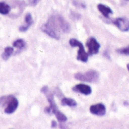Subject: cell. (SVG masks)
Instances as JSON below:
<instances>
[{"label":"cell","instance_id":"1","mask_svg":"<svg viewBox=\"0 0 129 129\" xmlns=\"http://www.w3.org/2000/svg\"><path fill=\"white\" fill-rule=\"evenodd\" d=\"M41 92L43 93L46 95V98L48 100V102L49 103V108L51 109L52 112L55 115L57 119L60 122H64V121H67V117L59 111V109H58L56 103L54 101L53 94L52 93V92H50L49 90V88L46 86H44V87H42Z\"/></svg>","mask_w":129,"mask_h":129},{"label":"cell","instance_id":"2","mask_svg":"<svg viewBox=\"0 0 129 129\" xmlns=\"http://www.w3.org/2000/svg\"><path fill=\"white\" fill-rule=\"evenodd\" d=\"M51 27H52L56 31H62L64 33H69L71 30V27L69 24L64 20L61 16L58 15H52L49 18L47 22Z\"/></svg>","mask_w":129,"mask_h":129},{"label":"cell","instance_id":"3","mask_svg":"<svg viewBox=\"0 0 129 129\" xmlns=\"http://www.w3.org/2000/svg\"><path fill=\"white\" fill-rule=\"evenodd\" d=\"M0 103L3 105L6 104V108L5 109V112L7 114L13 113L18 106V100L12 96H9L7 97H3L0 99Z\"/></svg>","mask_w":129,"mask_h":129},{"label":"cell","instance_id":"4","mask_svg":"<svg viewBox=\"0 0 129 129\" xmlns=\"http://www.w3.org/2000/svg\"><path fill=\"white\" fill-rule=\"evenodd\" d=\"M75 78L84 82H96L99 80V73L94 70L88 71L84 73H77L75 75Z\"/></svg>","mask_w":129,"mask_h":129},{"label":"cell","instance_id":"5","mask_svg":"<svg viewBox=\"0 0 129 129\" xmlns=\"http://www.w3.org/2000/svg\"><path fill=\"white\" fill-rule=\"evenodd\" d=\"M69 43L73 47L78 46L79 48L78 52V57H77L78 60L81 61L83 62H87L88 61V54L85 52L83 44L80 41L77 40L76 39H71L69 41Z\"/></svg>","mask_w":129,"mask_h":129},{"label":"cell","instance_id":"6","mask_svg":"<svg viewBox=\"0 0 129 129\" xmlns=\"http://www.w3.org/2000/svg\"><path fill=\"white\" fill-rule=\"evenodd\" d=\"M87 46L88 48V54L89 55H95L99 52L100 45L97 42V40L93 38L90 37L87 41Z\"/></svg>","mask_w":129,"mask_h":129},{"label":"cell","instance_id":"7","mask_svg":"<svg viewBox=\"0 0 129 129\" xmlns=\"http://www.w3.org/2000/svg\"><path fill=\"white\" fill-rule=\"evenodd\" d=\"M113 23L121 31L126 32L129 30V20L125 18H116Z\"/></svg>","mask_w":129,"mask_h":129},{"label":"cell","instance_id":"8","mask_svg":"<svg viewBox=\"0 0 129 129\" xmlns=\"http://www.w3.org/2000/svg\"><path fill=\"white\" fill-rule=\"evenodd\" d=\"M90 112L93 115H96L98 116H103L106 112V109L104 104L97 103V104L92 105L90 107Z\"/></svg>","mask_w":129,"mask_h":129},{"label":"cell","instance_id":"9","mask_svg":"<svg viewBox=\"0 0 129 129\" xmlns=\"http://www.w3.org/2000/svg\"><path fill=\"white\" fill-rule=\"evenodd\" d=\"M42 30L46 33L47 35H49V37L54 38V39H56V40H58L60 38V36H59V33L58 31H56L52 27H51L49 24H45L42 26L41 27Z\"/></svg>","mask_w":129,"mask_h":129},{"label":"cell","instance_id":"10","mask_svg":"<svg viewBox=\"0 0 129 129\" xmlns=\"http://www.w3.org/2000/svg\"><path fill=\"white\" fill-rule=\"evenodd\" d=\"M73 90L81 93L84 95H90L92 92L91 87L88 85L84 84H77L75 87H73Z\"/></svg>","mask_w":129,"mask_h":129},{"label":"cell","instance_id":"11","mask_svg":"<svg viewBox=\"0 0 129 129\" xmlns=\"http://www.w3.org/2000/svg\"><path fill=\"white\" fill-rule=\"evenodd\" d=\"M33 24V18L30 14H27L25 16V24L22 25L19 27V30L21 32H25L28 30V28L32 25Z\"/></svg>","mask_w":129,"mask_h":129},{"label":"cell","instance_id":"12","mask_svg":"<svg viewBox=\"0 0 129 129\" xmlns=\"http://www.w3.org/2000/svg\"><path fill=\"white\" fill-rule=\"evenodd\" d=\"M97 8H98V10H99V11L103 14V15L104 17H106V18H109V15L112 14V9H111L109 7H108V6H105V5L99 4V5L97 6Z\"/></svg>","mask_w":129,"mask_h":129},{"label":"cell","instance_id":"13","mask_svg":"<svg viewBox=\"0 0 129 129\" xmlns=\"http://www.w3.org/2000/svg\"><path fill=\"white\" fill-rule=\"evenodd\" d=\"M13 46L18 49V52L19 51H21L23 50L25 47H26V43L24 40L22 39H18L17 40H15L14 43H13Z\"/></svg>","mask_w":129,"mask_h":129},{"label":"cell","instance_id":"14","mask_svg":"<svg viewBox=\"0 0 129 129\" xmlns=\"http://www.w3.org/2000/svg\"><path fill=\"white\" fill-rule=\"evenodd\" d=\"M61 104L63 106H69L71 107H74L77 106V102L72 98H63L61 100Z\"/></svg>","mask_w":129,"mask_h":129},{"label":"cell","instance_id":"15","mask_svg":"<svg viewBox=\"0 0 129 129\" xmlns=\"http://www.w3.org/2000/svg\"><path fill=\"white\" fill-rule=\"evenodd\" d=\"M11 7L5 3H0V14L2 15H7L10 12Z\"/></svg>","mask_w":129,"mask_h":129},{"label":"cell","instance_id":"16","mask_svg":"<svg viewBox=\"0 0 129 129\" xmlns=\"http://www.w3.org/2000/svg\"><path fill=\"white\" fill-rule=\"evenodd\" d=\"M14 49L12 47H6L4 50V52L2 55V57L4 60H8L9 57L13 54Z\"/></svg>","mask_w":129,"mask_h":129},{"label":"cell","instance_id":"17","mask_svg":"<svg viewBox=\"0 0 129 129\" xmlns=\"http://www.w3.org/2000/svg\"><path fill=\"white\" fill-rule=\"evenodd\" d=\"M117 51H118V52H119L121 54H123L125 55H129V46L124 47V48H121V49H119Z\"/></svg>","mask_w":129,"mask_h":129},{"label":"cell","instance_id":"18","mask_svg":"<svg viewBox=\"0 0 129 129\" xmlns=\"http://www.w3.org/2000/svg\"><path fill=\"white\" fill-rule=\"evenodd\" d=\"M40 0H29V3L31 6H36Z\"/></svg>","mask_w":129,"mask_h":129},{"label":"cell","instance_id":"19","mask_svg":"<svg viewBox=\"0 0 129 129\" xmlns=\"http://www.w3.org/2000/svg\"><path fill=\"white\" fill-rule=\"evenodd\" d=\"M60 128L61 129H69V127H67L66 126H64L63 124H61V122H60Z\"/></svg>","mask_w":129,"mask_h":129},{"label":"cell","instance_id":"20","mask_svg":"<svg viewBox=\"0 0 129 129\" xmlns=\"http://www.w3.org/2000/svg\"><path fill=\"white\" fill-rule=\"evenodd\" d=\"M56 122L55 121H52V127H56Z\"/></svg>","mask_w":129,"mask_h":129},{"label":"cell","instance_id":"21","mask_svg":"<svg viewBox=\"0 0 129 129\" xmlns=\"http://www.w3.org/2000/svg\"><path fill=\"white\" fill-rule=\"evenodd\" d=\"M127 70H128V72H129V63L127 64Z\"/></svg>","mask_w":129,"mask_h":129},{"label":"cell","instance_id":"22","mask_svg":"<svg viewBox=\"0 0 129 129\" xmlns=\"http://www.w3.org/2000/svg\"><path fill=\"white\" fill-rule=\"evenodd\" d=\"M127 1H129V0H127Z\"/></svg>","mask_w":129,"mask_h":129}]
</instances>
